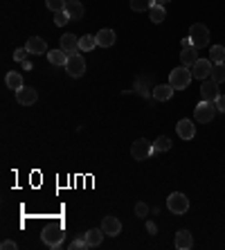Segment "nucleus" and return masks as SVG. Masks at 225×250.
<instances>
[{"label":"nucleus","mask_w":225,"mask_h":250,"mask_svg":"<svg viewBox=\"0 0 225 250\" xmlns=\"http://www.w3.org/2000/svg\"><path fill=\"white\" fill-rule=\"evenodd\" d=\"M0 248H2V250H16L18 246H16V241H9V239H7V241H2V244H0Z\"/></svg>","instance_id":"nucleus-34"},{"label":"nucleus","mask_w":225,"mask_h":250,"mask_svg":"<svg viewBox=\"0 0 225 250\" xmlns=\"http://www.w3.org/2000/svg\"><path fill=\"white\" fill-rule=\"evenodd\" d=\"M180 45H183V47H189L191 45V39H189V36H185V39L180 41Z\"/></svg>","instance_id":"nucleus-36"},{"label":"nucleus","mask_w":225,"mask_h":250,"mask_svg":"<svg viewBox=\"0 0 225 250\" xmlns=\"http://www.w3.org/2000/svg\"><path fill=\"white\" fill-rule=\"evenodd\" d=\"M41 237H43V241H45L50 248H59L65 234H63V230H61V228L50 226V228H45V230H43V234H41Z\"/></svg>","instance_id":"nucleus-7"},{"label":"nucleus","mask_w":225,"mask_h":250,"mask_svg":"<svg viewBox=\"0 0 225 250\" xmlns=\"http://www.w3.org/2000/svg\"><path fill=\"white\" fill-rule=\"evenodd\" d=\"M158 5H167V2H171V0H156Z\"/></svg>","instance_id":"nucleus-37"},{"label":"nucleus","mask_w":225,"mask_h":250,"mask_svg":"<svg viewBox=\"0 0 225 250\" xmlns=\"http://www.w3.org/2000/svg\"><path fill=\"white\" fill-rule=\"evenodd\" d=\"M216 113H219L216 104H214V102H205V99H203L201 104L194 108V120H196V122H201V124H207V122H212L214 117H216Z\"/></svg>","instance_id":"nucleus-3"},{"label":"nucleus","mask_w":225,"mask_h":250,"mask_svg":"<svg viewBox=\"0 0 225 250\" xmlns=\"http://www.w3.org/2000/svg\"><path fill=\"white\" fill-rule=\"evenodd\" d=\"M65 12H68L70 21H81L83 18V5H81L79 0H68V5H65Z\"/></svg>","instance_id":"nucleus-16"},{"label":"nucleus","mask_w":225,"mask_h":250,"mask_svg":"<svg viewBox=\"0 0 225 250\" xmlns=\"http://www.w3.org/2000/svg\"><path fill=\"white\" fill-rule=\"evenodd\" d=\"M153 149H156V151H169V149H171V140H169L167 135H160V138L153 142Z\"/></svg>","instance_id":"nucleus-29"},{"label":"nucleus","mask_w":225,"mask_h":250,"mask_svg":"<svg viewBox=\"0 0 225 250\" xmlns=\"http://www.w3.org/2000/svg\"><path fill=\"white\" fill-rule=\"evenodd\" d=\"M47 59H50V63L52 65H68V52H65V50H61V47H59V50H50V54H47Z\"/></svg>","instance_id":"nucleus-19"},{"label":"nucleus","mask_w":225,"mask_h":250,"mask_svg":"<svg viewBox=\"0 0 225 250\" xmlns=\"http://www.w3.org/2000/svg\"><path fill=\"white\" fill-rule=\"evenodd\" d=\"M5 83H7V88H9V90H20V88H23V75L12 70V72H7Z\"/></svg>","instance_id":"nucleus-20"},{"label":"nucleus","mask_w":225,"mask_h":250,"mask_svg":"<svg viewBox=\"0 0 225 250\" xmlns=\"http://www.w3.org/2000/svg\"><path fill=\"white\" fill-rule=\"evenodd\" d=\"M65 72H68L72 79H79L83 72H86V59L81 54H70L68 65H65Z\"/></svg>","instance_id":"nucleus-6"},{"label":"nucleus","mask_w":225,"mask_h":250,"mask_svg":"<svg viewBox=\"0 0 225 250\" xmlns=\"http://www.w3.org/2000/svg\"><path fill=\"white\" fill-rule=\"evenodd\" d=\"M156 5V0H131V9L133 12H146Z\"/></svg>","instance_id":"nucleus-26"},{"label":"nucleus","mask_w":225,"mask_h":250,"mask_svg":"<svg viewBox=\"0 0 225 250\" xmlns=\"http://www.w3.org/2000/svg\"><path fill=\"white\" fill-rule=\"evenodd\" d=\"M61 50H65L68 54L79 52V39L75 34H63L61 36Z\"/></svg>","instance_id":"nucleus-15"},{"label":"nucleus","mask_w":225,"mask_h":250,"mask_svg":"<svg viewBox=\"0 0 225 250\" xmlns=\"http://www.w3.org/2000/svg\"><path fill=\"white\" fill-rule=\"evenodd\" d=\"M102 230H104L108 237H117L122 232V221L117 216H104V223H102Z\"/></svg>","instance_id":"nucleus-12"},{"label":"nucleus","mask_w":225,"mask_h":250,"mask_svg":"<svg viewBox=\"0 0 225 250\" xmlns=\"http://www.w3.org/2000/svg\"><path fill=\"white\" fill-rule=\"evenodd\" d=\"M212 79L216 83H223L225 82V63H214L212 65Z\"/></svg>","instance_id":"nucleus-27"},{"label":"nucleus","mask_w":225,"mask_h":250,"mask_svg":"<svg viewBox=\"0 0 225 250\" xmlns=\"http://www.w3.org/2000/svg\"><path fill=\"white\" fill-rule=\"evenodd\" d=\"M95 47H99L97 45V36L86 34V36H81L79 39V50L81 52H90V50H95Z\"/></svg>","instance_id":"nucleus-23"},{"label":"nucleus","mask_w":225,"mask_h":250,"mask_svg":"<svg viewBox=\"0 0 225 250\" xmlns=\"http://www.w3.org/2000/svg\"><path fill=\"white\" fill-rule=\"evenodd\" d=\"M167 208L173 214H185L187 209H189V198L180 192H173V194H169V198H167Z\"/></svg>","instance_id":"nucleus-4"},{"label":"nucleus","mask_w":225,"mask_h":250,"mask_svg":"<svg viewBox=\"0 0 225 250\" xmlns=\"http://www.w3.org/2000/svg\"><path fill=\"white\" fill-rule=\"evenodd\" d=\"M191 70L187 65H180V68H173L171 75H169V83H171L173 90H185L191 83Z\"/></svg>","instance_id":"nucleus-1"},{"label":"nucleus","mask_w":225,"mask_h":250,"mask_svg":"<svg viewBox=\"0 0 225 250\" xmlns=\"http://www.w3.org/2000/svg\"><path fill=\"white\" fill-rule=\"evenodd\" d=\"M36 99H39V93L32 86H23L20 90H16V102L20 106H32L36 104Z\"/></svg>","instance_id":"nucleus-10"},{"label":"nucleus","mask_w":225,"mask_h":250,"mask_svg":"<svg viewBox=\"0 0 225 250\" xmlns=\"http://www.w3.org/2000/svg\"><path fill=\"white\" fill-rule=\"evenodd\" d=\"M173 244H176L178 250H189V248H194V237H191L189 230H178V232H176V239H173Z\"/></svg>","instance_id":"nucleus-11"},{"label":"nucleus","mask_w":225,"mask_h":250,"mask_svg":"<svg viewBox=\"0 0 225 250\" xmlns=\"http://www.w3.org/2000/svg\"><path fill=\"white\" fill-rule=\"evenodd\" d=\"M135 214H138L140 219H144V216L149 214V205H146V203H138V205H135Z\"/></svg>","instance_id":"nucleus-31"},{"label":"nucleus","mask_w":225,"mask_h":250,"mask_svg":"<svg viewBox=\"0 0 225 250\" xmlns=\"http://www.w3.org/2000/svg\"><path fill=\"white\" fill-rule=\"evenodd\" d=\"M27 57H29L27 47H20V50H16V52H14V59H16V61H25Z\"/></svg>","instance_id":"nucleus-32"},{"label":"nucleus","mask_w":225,"mask_h":250,"mask_svg":"<svg viewBox=\"0 0 225 250\" xmlns=\"http://www.w3.org/2000/svg\"><path fill=\"white\" fill-rule=\"evenodd\" d=\"M189 39H191V45L196 47V50L207 47L209 45V29L203 23H194L189 27Z\"/></svg>","instance_id":"nucleus-2"},{"label":"nucleus","mask_w":225,"mask_h":250,"mask_svg":"<svg viewBox=\"0 0 225 250\" xmlns=\"http://www.w3.org/2000/svg\"><path fill=\"white\" fill-rule=\"evenodd\" d=\"M45 5L50 12L59 14V12H65V5H68V0H45Z\"/></svg>","instance_id":"nucleus-28"},{"label":"nucleus","mask_w":225,"mask_h":250,"mask_svg":"<svg viewBox=\"0 0 225 250\" xmlns=\"http://www.w3.org/2000/svg\"><path fill=\"white\" fill-rule=\"evenodd\" d=\"M176 131H178V135L183 140H191L196 135V126H194L191 120H180V122L176 124Z\"/></svg>","instance_id":"nucleus-14"},{"label":"nucleus","mask_w":225,"mask_h":250,"mask_svg":"<svg viewBox=\"0 0 225 250\" xmlns=\"http://www.w3.org/2000/svg\"><path fill=\"white\" fill-rule=\"evenodd\" d=\"M70 21V16H68V12H59V14H54V25H59V27H63L65 23Z\"/></svg>","instance_id":"nucleus-30"},{"label":"nucleus","mask_w":225,"mask_h":250,"mask_svg":"<svg viewBox=\"0 0 225 250\" xmlns=\"http://www.w3.org/2000/svg\"><path fill=\"white\" fill-rule=\"evenodd\" d=\"M70 248H72V250L88 248V241H86V237H83V239H77V241H72V244H70Z\"/></svg>","instance_id":"nucleus-33"},{"label":"nucleus","mask_w":225,"mask_h":250,"mask_svg":"<svg viewBox=\"0 0 225 250\" xmlns=\"http://www.w3.org/2000/svg\"><path fill=\"white\" fill-rule=\"evenodd\" d=\"M29 54H45L47 52V43L41 39V36H29L27 43H25Z\"/></svg>","instance_id":"nucleus-13"},{"label":"nucleus","mask_w":225,"mask_h":250,"mask_svg":"<svg viewBox=\"0 0 225 250\" xmlns=\"http://www.w3.org/2000/svg\"><path fill=\"white\" fill-rule=\"evenodd\" d=\"M153 151H156V149H153V145H151L146 138H140L131 145V156L135 158V160H146Z\"/></svg>","instance_id":"nucleus-5"},{"label":"nucleus","mask_w":225,"mask_h":250,"mask_svg":"<svg viewBox=\"0 0 225 250\" xmlns=\"http://www.w3.org/2000/svg\"><path fill=\"white\" fill-rule=\"evenodd\" d=\"M214 104H216V108H219V113H225V95H221V97L216 99Z\"/></svg>","instance_id":"nucleus-35"},{"label":"nucleus","mask_w":225,"mask_h":250,"mask_svg":"<svg viewBox=\"0 0 225 250\" xmlns=\"http://www.w3.org/2000/svg\"><path fill=\"white\" fill-rule=\"evenodd\" d=\"M212 61H209V59H198L196 63L191 65V75L196 77V79H203V82H205V79H209V77H212Z\"/></svg>","instance_id":"nucleus-9"},{"label":"nucleus","mask_w":225,"mask_h":250,"mask_svg":"<svg viewBox=\"0 0 225 250\" xmlns=\"http://www.w3.org/2000/svg\"><path fill=\"white\" fill-rule=\"evenodd\" d=\"M149 16H151V21H153V23H162V21H164V18H167V9H164V5H153L149 9Z\"/></svg>","instance_id":"nucleus-24"},{"label":"nucleus","mask_w":225,"mask_h":250,"mask_svg":"<svg viewBox=\"0 0 225 250\" xmlns=\"http://www.w3.org/2000/svg\"><path fill=\"white\" fill-rule=\"evenodd\" d=\"M223 59H225V47L212 45V50H209V61H212V63H223Z\"/></svg>","instance_id":"nucleus-25"},{"label":"nucleus","mask_w":225,"mask_h":250,"mask_svg":"<svg viewBox=\"0 0 225 250\" xmlns=\"http://www.w3.org/2000/svg\"><path fill=\"white\" fill-rule=\"evenodd\" d=\"M104 230H99V228H93V230H88L86 232V241H88V248H95V246L102 244V239H104Z\"/></svg>","instance_id":"nucleus-22"},{"label":"nucleus","mask_w":225,"mask_h":250,"mask_svg":"<svg viewBox=\"0 0 225 250\" xmlns=\"http://www.w3.org/2000/svg\"><path fill=\"white\" fill-rule=\"evenodd\" d=\"M97 45L99 47H110V45H115V32H113V29H99L97 34Z\"/></svg>","instance_id":"nucleus-17"},{"label":"nucleus","mask_w":225,"mask_h":250,"mask_svg":"<svg viewBox=\"0 0 225 250\" xmlns=\"http://www.w3.org/2000/svg\"><path fill=\"white\" fill-rule=\"evenodd\" d=\"M171 95H173L171 83H162V86L153 88V97H156L158 102H169V99H171Z\"/></svg>","instance_id":"nucleus-21"},{"label":"nucleus","mask_w":225,"mask_h":250,"mask_svg":"<svg viewBox=\"0 0 225 250\" xmlns=\"http://www.w3.org/2000/svg\"><path fill=\"white\" fill-rule=\"evenodd\" d=\"M219 86H221V83H216L212 77H209V79H205V82H203V86H201V97L205 99V102H216V99L221 97Z\"/></svg>","instance_id":"nucleus-8"},{"label":"nucleus","mask_w":225,"mask_h":250,"mask_svg":"<svg viewBox=\"0 0 225 250\" xmlns=\"http://www.w3.org/2000/svg\"><path fill=\"white\" fill-rule=\"evenodd\" d=\"M198 61V50L194 45L189 47H183V52H180V63L187 65V68H191V65Z\"/></svg>","instance_id":"nucleus-18"}]
</instances>
